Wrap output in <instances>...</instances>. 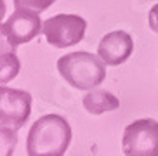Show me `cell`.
Instances as JSON below:
<instances>
[{
    "label": "cell",
    "mask_w": 158,
    "mask_h": 156,
    "mask_svg": "<svg viewBox=\"0 0 158 156\" xmlns=\"http://www.w3.org/2000/svg\"><path fill=\"white\" fill-rule=\"evenodd\" d=\"M134 52V40L127 31L116 30L104 35L98 45V54L108 66H118L125 63Z\"/></svg>",
    "instance_id": "52a82bcc"
},
{
    "label": "cell",
    "mask_w": 158,
    "mask_h": 156,
    "mask_svg": "<svg viewBox=\"0 0 158 156\" xmlns=\"http://www.w3.org/2000/svg\"><path fill=\"white\" fill-rule=\"evenodd\" d=\"M122 149L127 156H158V121L143 118L127 125Z\"/></svg>",
    "instance_id": "277c9868"
},
{
    "label": "cell",
    "mask_w": 158,
    "mask_h": 156,
    "mask_svg": "<svg viewBox=\"0 0 158 156\" xmlns=\"http://www.w3.org/2000/svg\"><path fill=\"white\" fill-rule=\"evenodd\" d=\"M31 115V94L21 88L0 85V125L23 129Z\"/></svg>",
    "instance_id": "5b68a950"
},
{
    "label": "cell",
    "mask_w": 158,
    "mask_h": 156,
    "mask_svg": "<svg viewBox=\"0 0 158 156\" xmlns=\"http://www.w3.org/2000/svg\"><path fill=\"white\" fill-rule=\"evenodd\" d=\"M21 61H19L16 51H9L0 54V85L9 83L19 75Z\"/></svg>",
    "instance_id": "9c48e42d"
},
{
    "label": "cell",
    "mask_w": 158,
    "mask_h": 156,
    "mask_svg": "<svg viewBox=\"0 0 158 156\" xmlns=\"http://www.w3.org/2000/svg\"><path fill=\"white\" fill-rule=\"evenodd\" d=\"M4 31L9 38V42L18 49L19 45H24L37 38L42 33L44 21L40 19V14L30 9H16L5 19L4 23Z\"/></svg>",
    "instance_id": "8992f818"
},
{
    "label": "cell",
    "mask_w": 158,
    "mask_h": 156,
    "mask_svg": "<svg viewBox=\"0 0 158 156\" xmlns=\"http://www.w3.org/2000/svg\"><path fill=\"white\" fill-rule=\"evenodd\" d=\"M106 63L90 52H71L57 59V71L68 85L78 90H90L106 78Z\"/></svg>",
    "instance_id": "7a4b0ae2"
},
{
    "label": "cell",
    "mask_w": 158,
    "mask_h": 156,
    "mask_svg": "<svg viewBox=\"0 0 158 156\" xmlns=\"http://www.w3.org/2000/svg\"><path fill=\"white\" fill-rule=\"evenodd\" d=\"M9 51H16V47L9 42V38H7V35H5V31H4V26L0 23V54L9 52Z\"/></svg>",
    "instance_id": "7c38bea8"
},
{
    "label": "cell",
    "mask_w": 158,
    "mask_h": 156,
    "mask_svg": "<svg viewBox=\"0 0 158 156\" xmlns=\"http://www.w3.org/2000/svg\"><path fill=\"white\" fill-rule=\"evenodd\" d=\"M84 108L89 115H102L108 111H115L120 108V101L113 96L111 92L102 88H90L84 96Z\"/></svg>",
    "instance_id": "ba28073f"
},
{
    "label": "cell",
    "mask_w": 158,
    "mask_h": 156,
    "mask_svg": "<svg viewBox=\"0 0 158 156\" xmlns=\"http://www.w3.org/2000/svg\"><path fill=\"white\" fill-rule=\"evenodd\" d=\"M85 30L87 21L78 14H56L44 21L42 33L49 45L66 49L84 40Z\"/></svg>",
    "instance_id": "3957f363"
},
{
    "label": "cell",
    "mask_w": 158,
    "mask_h": 156,
    "mask_svg": "<svg viewBox=\"0 0 158 156\" xmlns=\"http://www.w3.org/2000/svg\"><path fill=\"white\" fill-rule=\"evenodd\" d=\"M18 144V130L0 125V156H12Z\"/></svg>",
    "instance_id": "30bf717a"
},
{
    "label": "cell",
    "mask_w": 158,
    "mask_h": 156,
    "mask_svg": "<svg viewBox=\"0 0 158 156\" xmlns=\"http://www.w3.org/2000/svg\"><path fill=\"white\" fill-rule=\"evenodd\" d=\"M148 24H149V30H153L155 33H158V4L151 7L148 14Z\"/></svg>",
    "instance_id": "4fadbf2b"
},
{
    "label": "cell",
    "mask_w": 158,
    "mask_h": 156,
    "mask_svg": "<svg viewBox=\"0 0 158 156\" xmlns=\"http://www.w3.org/2000/svg\"><path fill=\"white\" fill-rule=\"evenodd\" d=\"M71 142V127L59 115H45L31 125L26 139L30 156H61Z\"/></svg>",
    "instance_id": "6da1fadb"
},
{
    "label": "cell",
    "mask_w": 158,
    "mask_h": 156,
    "mask_svg": "<svg viewBox=\"0 0 158 156\" xmlns=\"http://www.w3.org/2000/svg\"><path fill=\"white\" fill-rule=\"evenodd\" d=\"M5 12H7V5H5V2H4V0H0V23L4 21Z\"/></svg>",
    "instance_id": "5bb4252c"
},
{
    "label": "cell",
    "mask_w": 158,
    "mask_h": 156,
    "mask_svg": "<svg viewBox=\"0 0 158 156\" xmlns=\"http://www.w3.org/2000/svg\"><path fill=\"white\" fill-rule=\"evenodd\" d=\"M16 9H30L35 12H44L51 7L56 0H12Z\"/></svg>",
    "instance_id": "8fae6325"
}]
</instances>
